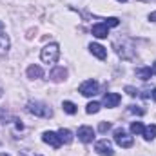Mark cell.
Listing matches in <instances>:
<instances>
[{"label":"cell","instance_id":"6da1fadb","mask_svg":"<svg viewBox=\"0 0 156 156\" xmlns=\"http://www.w3.org/2000/svg\"><path fill=\"white\" fill-rule=\"evenodd\" d=\"M40 58H42L44 64H56L58 58H60V45L55 44V42H53V44H47V45L42 49Z\"/></svg>","mask_w":156,"mask_h":156},{"label":"cell","instance_id":"7a4b0ae2","mask_svg":"<svg viewBox=\"0 0 156 156\" xmlns=\"http://www.w3.org/2000/svg\"><path fill=\"white\" fill-rule=\"evenodd\" d=\"M27 113L35 115V116H42V118H51L53 116V109L47 107L42 102H27Z\"/></svg>","mask_w":156,"mask_h":156},{"label":"cell","instance_id":"3957f363","mask_svg":"<svg viewBox=\"0 0 156 156\" xmlns=\"http://www.w3.org/2000/svg\"><path fill=\"white\" fill-rule=\"evenodd\" d=\"M115 142H116L120 147H123V149H129L134 144L133 136H129L123 129H115Z\"/></svg>","mask_w":156,"mask_h":156},{"label":"cell","instance_id":"277c9868","mask_svg":"<svg viewBox=\"0 0 156 156\" xmlns=\"http://www.w3.org/2000/svg\"><path fill=\"white\" fill-rule=\"evenodd\" d=\"M83 96H94V94H98V91H100V85H98V82L96 80H87V82H83L82 85H80V89H78Z\"/></svg>","mask_w":156,"mask_h":156},{"label":"cell","instance_id":"5b68a950","mask_svg":"<svg viewBox=\"0 0 156 156\" xmlns=\"http://www.w3.org/2000/svg\"><path fill=\"white\" fill-rule=\"evenodd\" d=\"M94 151L98 153L100 156H113L115 151H113V145L109 140H100L96 145H94Z\"/></svg>","mask_w":156,"mask_h":156},{"label":"cell","instance_id":"8992f818","mask_svg":"<svg viewBox=\"0 0 156 156\" xmlns=\"http://www.w3.org/2000/svg\"><path fill=\"white\" fill-rule=\"evenodd\" d=\"M42 140H44L45 144H49L53 149H58V147L62 145V140H60L58 133H53V131H45L44 136H42Z\"/></svg>","mask_w":156,"mask_h":156},{"label":"cell","instance_id":"52a82bcc","mask_svg":"<svg viewBox=\"0 0 156 156\" xmlns=\"http://www.w3.org/2000/svg\"><path fill=\"white\" fill-rule=\"evenodd\" d=\"M78 138H80V142H83V144L93 142V138H94V131H93V127H89V125H82V127L78 129Z\"/></svg>","mask_w":156,"mask_h":156},{"label":"cell","instance_id":"ba28073f","mask_svg":"<svg viewBox=\"0 0 156 156\" xmlns=\"http://www.w3.org/2000/svg\"><path fill=\"white\" fill-rule=\"evenodd\" d=\"M120 102H122V96H120L118 93H105L102 104H104L105 107H116Z\"/></svg>","mask_w":156,"mask_h":156},{"label":"cell","instance_id":"9c48e42d","mask_svg":"<svg viewBox=\"0 0 156 156\" xmlns=\"http://www.w3.org/2000/svg\"><path fill=\"white\" fill-rule=\"evenodd\" d=\"M49 78H51L53 82H62V80L67 78V69L62 67V66H56V67H53V71H51Z\"/></svg>","mask_w":156,"mask_h":156},{"label":"cell","instance_id":"30bf717a","mask_svg":"<svg viewBox=\"0 0 156 156\" xmlns=\"http://www.w3.org/2000/svg\"><path fill=\"white\" fill-rule=\"evenodd\" d=\"M91 33L96 37V38H107V35H109V27L102 22V24H94L93 26V29H91Z\"/></svg>","mask_w":156,"mask_h":156},{"label":"cell","instance_id":"8fae6325","mask_svg":"<svg viewBox=\"0 0 156 156\" xmlns=\"http://www.w3.org/2000/svg\"><path fill=\"white\" fill-rule=\"evenodd\" d=\"M89 51H91L96 58H100V60H105V58H107V49H105L104 45H100V44H91V45H89Z\"/></svg>","mask_w":156,"mask_h":156},{"label":"cell","instance_id":"7c38bea8","mask_svg":"<svg viewBox=\"0 0 156 156\" xmlns=\"http://www.w3.org/2000/svg\"><path fill=\"white\" fill-rule=\"evenodd\" d=\"M153 76V71H151V67H138L136 69V78H140V80H149V78Z\"/></svg>","mask_w":156,"mask_h":156},{"label":"cell","instance_id":"4fadbf2b","mask_svg":"<svg viewBox=\"0 0 156 156\" xmlns=\"http://www.w3.org/2000/svg\"><path fill=\"white\" fill-rule=\"evenodd\" d=\"M42 75H44V71H42V67L40 66H29L27 67V76L29 78H42Z\"/></svg>","mask_w":156,"mask_h":156},{"label":"cell","instance_id":"5bb4252c","mask_svg":"<svg viewBox=\"0 0 156 156\" xmlns=\"http://www.w3.org/2000/svg\"><path fill=\"white\" fill-rule=\"evenodd\" d=\"M58 136H60V140H62L64 144H71V142H73V133H71L69 129H64V127H62V129L58 131Z\"/></svg>","mask_w":156,"mask_h":156},{"label":"cell","instance_id":"9a60e30c","mask_svg":"<svg viewBox=\"0 0 156 156\" xmlns=\"http://www.w3.org/2000/svg\"><path fill=\"white\" fill-rule=\"evenodd\" d=\"M144 138L145 140H153V138H156V125L153 123V125H147L145 129H144Z\"/></svg>","mask_w":156,"mask_h":156},{"label":"cell","instance_id":"2e32d148","mask_svg":"<svg viewBox=\"0 0 156 156\" xmlns=\"http://www.w3.org/2000/svg\"><path fill=\"white\" fill-rule=\"evenodd\" d=\"M100 107H102V104H100V102H89V104H87V107H85V111H87V115H94V113H98V111H100Z\"/></svg>","mask_w":156,"mask_h":156},{"label":"cell","instance_id":"e0dca14e","mask_svg":"<svg viewBox=\"0 0 156 156\" xmlns=\"http://www.w3.org/2000/svg\"><path fill=\"white\" fill-rule=\"evenodd\" d=\"M62 109H64L67 115H75V113H76V105H75L73 102H69V100H66V102L62 104Z\"/></svg>","mask_w":156,"mask_h":156},{"label":"cell","instance_id":"ac0fdd59","mask_svg":"<svg viewBox=\"0 0 156 156\" xmlns=\"http://www.w3.org/2000/svg\"><path fill=\"white\" fill-rule=\"evenodd\" d=\"M144 129H145V127H144L140 122H133V123H131V133H133V134H144Z\"/></svg>","mask_w":156,"mask_h":156},{"label":"cell","instance_id":"d6986e66","mask_svg":"<svg viewBox=\"0 0 156 156\" xmlns=\"http://www.w3.org/2000/svg\"><path fill=\"white\" fill-rule=\"evenodd\" d=\"M107 27H116L118 24H120V20H118L116 16H111V18H105V22H104Z\"/></svg>","mask_w":156,"mask_h":156},{"label":"cell","instance_id":"ffe728a7","mask_svg":"<svg viewBox=\"0 0 156 156\" xmlns=\"http://www.w3.org/2000/svg\"><path fill=\"white\" fill-rule=\"evenodd\" d=\"M109 129H111V122H100V125H98L100 133H107Z\"/></svg>","mask_w":156,"mask_h":156},{"label":"cell","instance_id":"44dd1931","mask_svg":"<svg viewBox=\"0 0 156 156\" xmlns=\"http://www.w3.org/2000/svg\"><path fill=\"white\" fill-rule=\"evenodd\" d=\"M129 111H131V113H134V115H140V116H142V115H145V109H140V107H136V105H131V107H129Z\"/></svg>","mask_w":156,"mask_h":156},{"label":"cell","instance_id":"7402d4cb","mask_svg":"<svg viewBox=\"0 0 156 156\" xmlns=\"http://www.w3.org/2000/svg\"><path fill=\"white\" fill-rule=\"evenodd\" d=\"M125 93H127V94H131V96H136L140 91H138V89H134V87H131V85H125Z\"/></svg>","mask_w":156,"mask_h":156},{"label":"cell","instance_id":"603a6c76","mask_svg":"<svg viewBox=\"0 0 156 156\" xmlns=\"http://www.w3.org/2000/svg\"><path fill=\"white\" fill-rule=\"evenodd\" d=\"M149 20H151V22H156V11H154V13H151V15H149Z\"/></svg>","mask_w":156,"mask_h":156},{"label":"cell","instance_id":"cb8c5ba5","mask_svg":"<svg viewBox=\"0 0 156 156\" xmlns=\"http://www.w3.org/2000/svg\"><path fill=\"white\" fill-rule=\"evenodd\" d=\"M151 94H153V100H154V102H156V87H154V89H153V93H151Z\"/></svg>","mask_w":156,"mask_h":156},{"label":"cell","instance_id":"d4e9b609","mask_svg":"<svg viewBox=\"0 0 156 156\" xmlns=\"http://www.w3.org/2000/svg\"><path fill=\"white\" fill-rule=\"evenodd\" d=\"M151 71H153V75H156V62L153 64V69H151Z\"/></svg>","mask_w":156,"mask_h":156},{"label":"cell","instance_id":"484cf974","mask_svg":"<svg viewBox=\"0 0 156 156\" xmlns=\"http://www.w3.org/2000/svg\"><path fill=\"white\" fill-rule=\"evenodd\" d=\"M0 156H9V154H0Z\"/></svg>","mask_w":156,"mask_h":156},{"label":"cell","instance_id":"4316f807","mask_svg":"<svg viewBox=\"0 0 156 156\" xmlns=\"http://www.w3.org/2000/svg\"><path fill=\"white\" fill-rule=\"evenodd\" d=\"M0 96H2V89H0Z\"/></svg>","mask_w":156,"mask_h":156},{"label":"cell","instance_id":"83f0119b","mask_svg":"<svg viewBox=\"0 0 156 156\" xmlns=\"http://www.w3.org/2000/svg\"><path fill=\"white\" fill-rule=\"evenodd\" d=\"M118 2H125V0H118Z\"/></svg>","mask_w":156,"mask_h":156},{"label":"cell","instance_id":"f1b7e54d","mask_svg":"<svg viewBox=\"0 0 156 156\" xmlns=\"http://www.w3.org/2000/svg\"><path fill=\"white\" fill-rule=\"evenodd\" d=\"M144 2H151V0H144Z\"/></svg>","mask_w":156,"mask_h":156}]
</instances>
